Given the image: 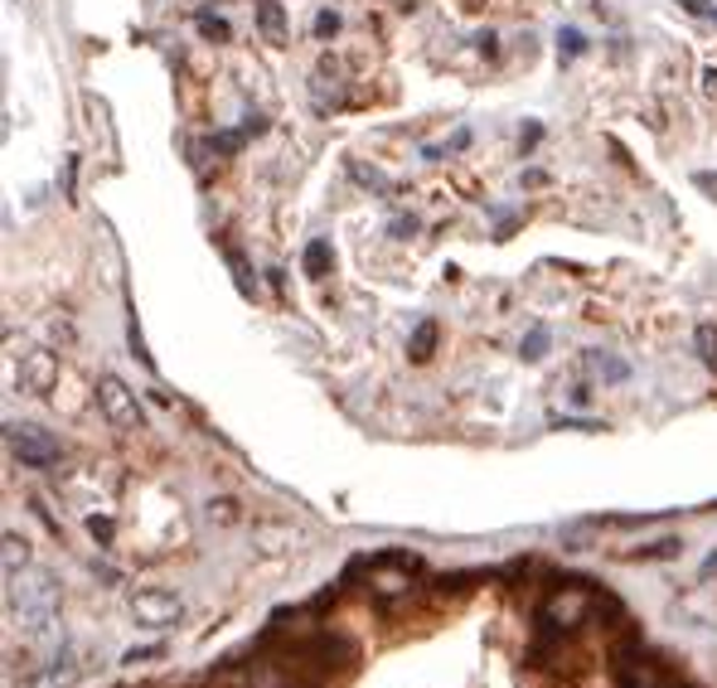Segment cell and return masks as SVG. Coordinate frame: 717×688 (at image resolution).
Listing matches in <instances>:
<instances>
[{"label":"cell","instance_id":"cell-1","mask_svg":"<svg viewBox=\"0 0 717 688\" xmlns=\"http://www.w3.org/2000/svg\"><path fill=\"white\" fill-rule=\"evenodd\" d=\"M10 582V607L20 611V621L29 630H44L59 616V587L49 572H25V577H5Z\"/></svg>","mask_w":717,"mask_h":688},{"label":"cell","instance_id":"cell-2","mask_svg":"<svg viewBox=\"0 0 717 688\" xmlns=\"http://www.w3.org/2000/svg\"><path fill=\"white\" fill-rule=\"evenodd\" d=\"M5 442H10V451H15V461L29 466V471H49V466L64 461V446L54 442V432H44V426H35V422H10Z\"/></svg>","mask_w":717,"mask_h":688},{"label":"cell","instance_id":"cell-3","mask_svg":"<svg viewBox=\"0 0 717 688\" xmlns=\"http://www.w3.org/2000/svg\"><path fill=\"white\" fill-rule=\"evenodd\" d=\"M98 408H102V417H107L112 426H117V432H141V426H145V412H141L137 393H131L117 373H102V379H98Z\"/></svg>","mask_w":717,"mask_h":688},{"label":"cell","instance_id":"cell-4","mask_svg":"<svg viewBox=\"0 0 717 688\" xmlns=\"http://www.w3.org/2000/svg\"><path fill=\"white\" fill-rule=\"evenodd\" d=\"M131 616H137L141 625H155V630H161V625H175V621L184 616V601L175 597V591L145 587V591H137V597H131Z\"/></svg>","mask_w":717,"mask_h":688},{"label":"cell","instance_id":"cell-5","mask_svg":"<svg viewBox=\"0 0 717 688\" xmlns=\"http://www.w3.org/2000/svg\"><path fill=\"white\" fill-rule=\"evenodd\" d=\"M54 383H59V354H49V349L25 354V388L29 393H49Z\"/></svg>","mask_w":717,"mask_h":688},{"label":"cell","instance_id":"cell-6","mask_svg":"<svg viewBox=\"0 0 717 688\" xmlns=\"http://www.w3.org/2000/svg\"><path fill=\"white\" fill-rule=\"evenodd\" d=\"M581 616H587V597H581V591H563V597L548 601L543 625H577Z\"/></svg>","mask_w":717,"mask_h":688},{"label":"cell","instance_id":"cell-7","mask_svg":"<svg viewBox=\"0 0 717 688\" xmlns=\"http://www.w3.org/2000/svg\"><path fill=\"white\" fill-rule=\"evenodd\" d=\"M257 29L267 44H286V10L282 0H257Z\"/></svg>","mask_w":717,"mask_h":688},{"label":"cell","instance_id":"cell-8","mask_svg":"<svg viewBox=\"0 0 717 688\" xmlns=\"http://www.w3.org/2000/svg\"><path fill=\"white\" fill-rule=\"evenodd\" d=\"M300 267H306L310 281L330 277V267H335V247H330V238H310V243H306V257H300Z\"/></svg>","mask_w":717,"mask_h":688},{"label":"cell","instance_id":"cell-9","mask_svg":"<svg viewBox=\"0 0 717 688\" xmlns=\"http://www.w3.org/2000/svg\"><path fill=\"white\" fill-rule=\"evenodd\" d=\"M432 349H436V320H422V326L412 330V340H408L412 364H427V359H432Z\"/></svg>","mask_w":717,"mask_h":688},{"label":"cell","instance_id":"cell-10","mask_svg":"<svg viewBox=\"0 0 717 688\" xmlns=\"http://www.w3.org/2000/svg\"><path fill=\"white\" fill-rule=\"evenodd\" d=\"M29 568V544L20 534H5V577H20Z\"/></svg>","mask_w":717,"mask_h":688},{"label":"cell","instance_id":"cell-11","mask_svg":"<svg viewBox=\"0 0 717 688\" xmlns=\"http://www.w3.org/2000/svg\"><path fill=\"white\" fill-rule=\"evenodd\" d=\"M73 679H78V664H73V654L64 650V654L54 660V670L39 679V688H59V684H73Z\"/></svg>","mask_w":717,"mask_h":688},{"label":"cell","instance_id":"cell-12","mask_svg":"<svg viewBox=\"0 0 717 688\" xmlns=\"http://www.w3.org/2000/svg\"><path fill=\"white\" fill-rule=\"evenodd\" d=\"M693 349H699V359L717 369V326H699L693 330Z\"/></svg>","mask_w":717,"mask_h":688},{"label":"cell","instance_id":"cell-13","mask_svg":"<svg viewBox=\"0 0 717 688\" xmlns=\"http://www.w3.org/2000/svg\"><path fill=\"white\" fill-rule=\"evenodd\" d=\"M257 544H263V552H286L296 544V534L291 528H257Z\"/></svg>","mask_w":717,"mask_h":688},{"label":"cell","instance_id":"cell-14","mask_svg":"<svg viewBox=\"0 0 717 688\" xmlns=\"http://www.w3.org/2000/svg\"><path fill=\"white\" fill-rule=\"evenodd\" d=\"M194 25H200L204 39H214V44H228V25H223L218 15H209V10H200V15H194Z\"/></svg>","mask_w":717,"mask_h":688},{"label":"cell","instance_id":"cell-15","mask_svg":"<svg viewBox=\"0 0 717 688\" xmlns=\"http://www.w3.org/2000/svg\"><path fill=\"white\" fill-rule=\"evenodd\" d=\"M243 141H247V127H238V131H218V137L209 141L218 155H238L243 151Z\"/></svg>","mask_w":717,"mask_h":688},{"label":"cell","instance_id":"cell-16","mask_svg":"<svg viewBox=\"0 0 717 688\" xmlns=\"http://www.w3.org/2000/svg\"><path fill=\"white\" fill-rule=\"evenodd\" d=\"M543 349H548V330H543V326H534V330L524 335V359H528V364L543 359Z\"/></svg>","mask_w":717,"mask_h":688},{"label":"cell","instance_id":"cell-17","mask_svg":"<svg viewBox=\"0 0 717 688\" xmlns=\"http://www.w3.org/2000/svg\"><path fill=\"white\" fill-rule=\"evenodd\" d=\"M558 44H563V54H567V59L587 54V35H581V29H573V25H567L563 35H558Z\"/></svg>","mask_w":717,"mask_h":688},{"label":"cell","instance_id":"cell-18","mask_svg":"<svg viewBox=\"0 0 717 688\" xmlns=\"http://www.w3.org/2000/svg\"><path fill=\"white\" fill-rule=\"evenodd\" d=\"M88 534L98 538V544H112V534H117V524H112L107 514H92V519H88Z\"/></svg>","mask_w":717,"mask_h":688},{"label":"cell","instance_id":"cell-19","mask_svg":"<svg viewBox=\"0 0 717 688\" xmlns=\"http://www.w3.org/2000/svg\"><path fill=\"white\" fill-rule=\"evenodd\" d=\"M340 35V15L335 10H320L316 15V39H335Z\"/></svg>","mask_w":717,"mask_h":688},{"label":"cell","instance_id":"cell-20","mask_svg":"<svg viewBox=\"0 0 717 688\" xmlns=\"http://www.w3.org/2000/svg\"><path fill=\"white\" fill-rule=\"evenodd\" d=\"M228 267H233V277H238V291H243V296H253V277H247V267H243V257L233 253V247H228Z\"/></svg>","mask_w":717,"mask_h":688},{"label":"cell","instance_id":"cell-21","mask_svg":"<svg viewBox=\"0 0 717 688\" xmlns=\"http://www.w3.org/2000/svg\"><path fill=\"white\" fill-rule=\"evenodd\" d=\"M209 519H218V524H238V505H233V499H214Z\"/></svg>","mask_w":717,"mask_h":688},{"label":"cell","instance_id":"cell-22","mask_svg":"<svg viewBox=\"0 0 717 688\" xmlns=\"http://www.w3.org/2000/svg\"><path fill=\"white\" fill-rule=\"evenodd\" d=\"M349 170H355V180L369 184V190H388V180H383L379 170H363V165H349Z\"/></svg>","mask_w":717,"mask_h":688},{"label":"cell","instance_id":"cell-23","mask_svg":"<svg viewBox=\"0 0 717 688\" xmlns=\"http://www.w3.org/2000/svg\"><path fill=\"white\" fill-rule=\"evenodd\" d=\"M131 349H137V359L145 364V369H155V364H151V354H145V340H141V330H137V320H131Z\"/></svg>","mask_w":717,"mask_h":688},{"label":"cell","instance_id":"cell-24","mask_svg":"<svg viewBox=\"0 0 717 688\" xmlns=\"http://www.w3.org/2000/svg\"><path fill=\"white\" fill-rule=\"evenodd\" d=\"M475 44H481V54H485V59H495V54H500V39H495V29H485V35L475 39Z\"/></svg>","mask_w":717,"mask_h":688},{"label":"cell","instance_id":"cell-25","mask_svg":"<svg viewBox=\"0 0 717 688\" xmlns=\"http://www.w3.org/2000/svg\"><path fill=\"white\" fill-rule=\"evenodd\" d=\"M412 233H418V218H393V238H412Z\"/></svg>","mask_w":717,"mask_h":688},{"label":"cell","instance_id":"cell-26","mask_svg":"<svg viewBox=\"0 0 717 688\" xmlns=\"http://www.w3.org/2000/svg\"><path fill=\"white\" fill-rule=\"evenodd\" d=\"M597 369L606 373V379H626V364H616V359H597Z\"/></svg>","mask_w":717,"mask_h":688},{"label":"cell","instance_id":"cell-27","mask_svg":"<svg viewBox=\"0 0 717 688\" xmlns=\"http://www.w3.org/2000/svg\"><path fill=\"white\" fill-rule=\"evenodd\" d=\"M538 141H543V127H538V122H534V127H528V131H524V141H518V151H534V145H538Z\"/></svg>","mask_w":717,"mask_h":688},{"label":"cell","instance_id":"cell-28","mask_svg":"<svg viewBox=\"0 0 717 688\" xmlns=\"http://www.w3.org/2000/svg\"><path fill=\"white\" fill-rule=\"evenodd\" d=\"M151 654H161V645H141V650H127V660H121V664H137V660H151Z\"/></svg>","mask_w":717,"mask_h":688},{"label":"cell","instance_id":"cell-29","mask_svg":"<svg viewBox=\"0 0 717 688\" xmlns=\"http://www.w3.org/2000/svg\"><path fill=\"white\" fill-rule=\"evenodd\" d=\"M693 184H699V190H708V194H717V175H708V170L693 175Z\"/></svg>","mask_w":717,"mask_h":688},{"label":"cell","instance_id":"cell-30","mask_svg":"<svg viewBox=\"0 0 717 688\" xmlns=\"http://www.w3.org/2000/svg\"><path fill=\"white\" fill-rule=\"evenodd\" d=\"M683 10H689V15H708V0H679Z\"/></svg>","mask_w":717,"mask_h":688},{"label":"cell","instance_id":"cell-31","mask_svg":"<svg viewBox=\"0 0 717 688\" xmlns=\"http://www.w3.org/2000/svg\"><path fill=\"white\" fill-rule=\"evenodd\" d=\"M703 82H708V88L717 92V68H708V73H703Z\"/></svg>","mask_w":717,"mask_h":688},{"label":"cell","instance_id":"cell-32","mask_svg":"<svg viewBox=\"0 0 717 688\" xmlns=\"http://www.w3.org/2000/svg\"><path fill=\"white\" fill-rule=\"evenodd\" d=\"M465 5H481V0H465Z\"/></svg>","mask_w":717,"mask_h":688}]
</instances>
